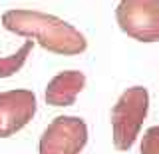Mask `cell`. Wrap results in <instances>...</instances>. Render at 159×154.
<instances>
[{"mask_svg": "<svg viewBox=\"0 0 159 154\" xmlns=\"http://www.w3.org/2000/svg\"><path fill=\"white\" fill-rule=\"evenodd\" d=\"M88 142V126L78 116H56L40 138V154H80Z\"/></svg>", "mask_w": 159, "mask_h": 154, "instance_id": "cell-4", "label": "cell"}, {"mask_svg": "<svg viewBox=\"0 0 159 154\" xmlns=\"http://www.w3.org/2000/svg\"><path fill=\"white\" fill-rule=\"evenodd\" d=\"M32 46H34V40L30 38V40H26V42L22 44V48H20L18 52L0 58V78L14 76V74L24 66V62H26L28 54H30V50H32Z\"/></svg>", "mask_w": 159, "mask_h": 154, "instance_id": "cell-7", "label": "cell"}, {"mask_svg": "<svg viewBox=\"0 0 159 154\" xmlns=\"http://www.w3.org/2000/svg\"><path fill=\"white\" fill-rule=\"evenodd\" d=\"M141 154H159V126H151L143 134Z\"/></svg>", "mask_w": 159, "mask_h": 154, "instance_id": "cell-8", "label": "cell"}, {"mask_svg": "<svg viewBox=\"0 0 159 154\" xmlns=\"http://www.w3.org/2000/svg\"><path fill=\"white\" fill-rule=\"evenodd\" d=\"M86 86V76L80 70L60 72L46 86V102L50 106H70Z\"/></svg>", "mask_w": 159, "mask_h": 154, "instance_id": "cell-6", "label": "cell"}, {"mask_svg": "<svg viewBox=\"0 0 159 154\" xmlns=\"http://www.w3.org/2000/svg\"><path fill=\"white\" fill-rule=\"evenodd\" d=\"M2 26L8 32L36 40L54 54L76 56L88 48V40L78 28L52 14L38 10H8L2 14Z\"/></svg>", "mask_w": 159, "mask_h": 154, "instance_id": "cell-1", "label": "cell"}, {"mask_svg": "<svg viewBox=\"0 0 159 154\" xmlns=\"http://www.w3.org/2000/svg\"><path fill=\"white\" fill-rule=\"evenodd\" d=\"M36 114V94L32 90L0 92V138H8L22 130Z\"/></svg>", "mask_w": 159, "mask_h": 154, "instance_id": "cell-5", "label": "cell"}, {"mask_svg": "<svg viewBox=\"0 0 159 154\" xmlns=\"http://www.w3.org/2000/svg\"><path fill=\"white\" fill-rule=\"evenodd\" d=\"M116 18L127 36L139 42L159 40V0H121Z\"/></svg>", "mask_w": 159, "mask_h": 154, "instance_id": "cell-3", "label": "cell"}, {"mask_svg": "<svg viewBox=\"0 0 159 154\" xmlns=\"http://www.w3.org/2000/svg\"><path fill=\"white\" fill-rule=\"evenodd\" d=\"M149 92L143 86H131L119 96L111 108L113 146L117 150H129L135 142L141 124L147 116Z\"/></svg>", "mask_w": 159, "mask_h": 154, "instance_id": "cell-2", "label": "cell"}]
</instances>
